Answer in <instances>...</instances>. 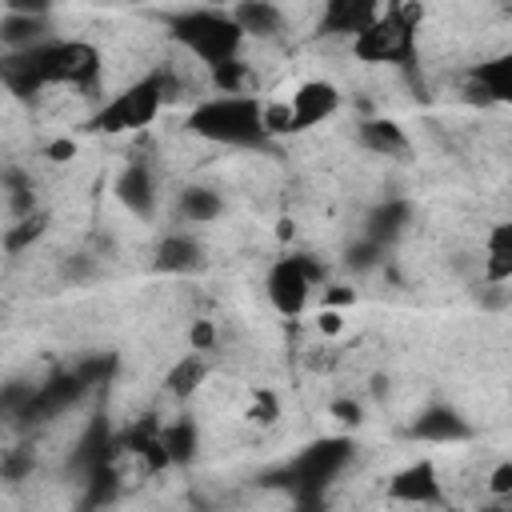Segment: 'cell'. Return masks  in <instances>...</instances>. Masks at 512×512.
<instances>
[{"instance_id": "9a60e30c", "label": "cell", "mask_w": 512, "mask_h": 512, "mask_svg": "<svg viewBox=\"0 0 512 512\" xmlns=\"http://www.w3.org/2000/svg\"><path fill=\"white\" fill-rule=\"evenodd\" d=\"M356 144H360L364 152H372V156H384V160H400V156L412 152L408 132H404L396 120H388V116H368V120H360V124H356Z\"/></svg>"}, {"instance_id": "277c9868", "label": "cell", "mask_w": 512, "mask_h": 512, "mask_svg": "<svg viewBox=\"0 0 512 512\" xmlns=\"http://www.w3.org/2000/svg\"><path fill=\"white\" fill-rule=\"evenodd\" d=\"M160 24H164V32L176 48H184L192 60H200L208 68L224 64V60H236L240 48H244V32H240V24L232 20L228 8L188 4V8L164 12Z\"/></svg>"}, {"instance_id": "83f0119b", "label": "cell", "mask_w": 512, "mask_h": 512, "mask_svg": "<svg viewBox=\"0 0 512 512\" xmlns=\"http://www.w3.org/2000/svg\"><path fill=\"white\" fill-rule=\"evenodd\" d=\"M488 492L492 496H512V460H500L488 476Z\"/></svg>"}, {"instance_id": "7c38bea8", "label": "cell", "mask_w": 512, "mask_h": 512, "mask_svg": "<svg viewBox=\"0 0 512 512\" xmlns=\"http://www.w3.org/2000/svg\"><path fill=\"white\" fill-rule=\"evenodd\" d=\"M204 264V244L184 232V228H172L156 240V252H152V268L164 272V276H188Z\"/></svg>"}, {"instance_id": "4fadbf2b", "label": "cell", "mask_w": 512, "mask_h": 512, "mask_svg": "<svg viewBox=\"0 0 512 512\" xmlns=\"http://www.w3.org/2000/svg\"><path fill=\"white\" fill-rule=\"evenodd\" d=\"M388 496L400 504H444V488L436 476L432 460H412L408 468H400L388 484Z\"/></svg>"}, {"instance_id": "52a82bcc", "label": "cell", "mask_w": 512, "mask_h": 512, "mask_svg": "<svg viewBox=\"0 0 512 512\" xmlns=\"http://www.w3.org/2000/svg\"><path fill=\"white\" fill-rule=\"evenodd\" d=\"M320 280H324V264H316L308 252H288V256L272 260V268L264 276V296L284 320H296L300 312H308L312 288Z\"/></svg>"}, {"instance_id": "d590c367", "label": "cell", "mask_w": 512, "mask_h": 512, "mask_svg": "<svg viewBox=\"0 0 512 512\" xmlns=\"http://www.w3.org/2000/svg\"><path fill=\"white\" fill-rule=\"evenodd\" d=\"M292 232H296L292 220H280V224H276V236H280V240H292Z\"/></svg>"}, {"instance_id": "ac0fdd59", "label": "cell", "mask_w": 512, "mask_h": 512, "mask_svg": "<svg viewBox=\"0 0 512 512\" xmlns=\"http://www.w3.org/2000/svg\"><path fill=\"white\" fill-rule=\"evenodd\" d=\"M232 20L240 24L244 40H276L284 32V8L276 0H236L232 8Z\"/></svg>"}, {"instance_id": "e0dca14e", "label": "cell", "mask_w": 512, "mask_h": 512, "mask_svg": "<svg viewBox=\"0 0 512 512\" xmlns=\"http://www.w3.org/2000/svg\"><path fill=\"white\" fill-rule=\"evenodd\" d=\"M408 228H412V200H404V196L380 200V204L368 212V220H364V236H368L372 244H380V248L396 244Z\"/></svg>"}, {"instance_id": "cb8c5ba5", "label": "cell", "mask_w": 512, "mask_h": 512, "mask_svg": "<svg viewBox=\"0 0 512 512\" xmlns=\"http://www.w3.org/2000/svg\"><path fill=\"white\" fill-rule=\"evenodd\" d=\"M196 424L192 420H172V424H160V448L168 456V464H188L196 456Z\"/></svg>"}, {"instance_id": "f1b7e54d", "label": "cell", "mask_w": 512, "mask_h": 512, "mask_svg": "<svg viewBox=\"0 0 512 512\" xmlns=\"http://www.w3.org/2000/svg\"><path fill=\"white\" fill-rule=\"evenodd\" d=\"M188 344H192L196 352H208V348L216 344V328H212L208 320H196V324H192V332H188Z\"/></svg>"}, {"instance_id": "5bb4252c", "label": "cell", "mask_w": 512, "mask_h": 512, "mask_svg": "<svg viewBox=\"0 0 512 512\" xmlns=\"http://www.w3.org/2000/svg\"><path fill=\"white\" fill-rule=\"evenodd\" d=\"M468 96L488 100V104H508L512 100V56L496 52L480 64L468 68Z\"/></svg>"}, {"instance_id": "d4e9b609", "label": "cell", "mask_w": 512, "mask_h": 512, "mask_svg": "<svg viewBox=\"0 0 512 512\" xmlns=\"http://www.w3.org/2000/svg\"><path fill=\"white\" fill-rule=\"evenodd\" d=\"M208 72H212L216 92H244V64H240V56L224 60V64H212Z\"/></svg>"}, {"instance_id": "44dd1931", "label": "cell", "mask_w": 512, "mask_h": 512, "mask_svg": "<svg viewBox=\"0 0 512 512\" xmlns=\"http://www.w3.org/2000/svg\"><path fill=\"white\" fill-rule=\"evenodd\" d=\"M208 380V360H204V352H184L168 372H164V392L172 396V400H188L192 392H200V384Z\"/></svg>"}, {"instance_id": "d6986e66", "label": "cell", "mask_w": 512, "mask_h": 512, "mask_svg": "<svg viewBox=\"0 0 512 512\" xmlns=\"http://www.w3.org/2000/svg\"><path fill=\"white\" fill-rule=\"evenodd\" d=\"M176 216L184 224H216L224 216V196L208 184H188L180 196H176Z\"/></svg>"}, {"instance_id": "836d02e7", "label": "cell", "mask_w": 512, "mask_h": 512, "mask_svg": "<svg viewBox=\"0 0 512 512\" xmlns=\"http://www.w3.org/2000/svg\"><path fill=\"white\" fill-rule=\"evenodd\" d=\"M340 308H320V316H316V324H320V332H328V336H336L340 332Z\"/></svg>"}, {"instance_id": "5b68a950", "label": "cell", "mask_w": 512, "mask_h": 512, "mask_svg": "<svg viewBox=\"0 0 512 512\" xmlns=\"http://www.w3.org/2000/svg\"><path fill=\"white\" fill-rule=\"evenodd\" d=\"M420 16L424 8L416 0H392L364 32L348 40L352 56L360 64H392L408 68L416 64V36H420Z\"/></svg>"}, {"instance_id": "d6a6232c", "label": "cell", "mask_w": 512, "mask_h": 512, "mask_svg": "<svg viewBox=\"0 0 512 512\" xmlns=\"http://www.w3.org/2000/svg\"><path fill=\"white\" fill-rule=\"evenodd\" d=\"M352 300H356V292L352 288H340V284H332L324 292V308H340V304H352Z\"/></svg>"}, {"instance_id": "ffe728a7", "label": "cell", "mask_w": 512, "mask_h": 512, "mask_svg": "<svg viewBox=\"0 0 512 512\" xmlns=\"http://www.w3.org/2000/svg\"><path fill=\"white\" fill-rule=\"evenodd\" d=\"M484 276L488 284L512 280V224L508 220H496L484 236Z\"/></svg>"}, {"instance_id": "8d00e7d4", "label": "cell", "mask_w": 512, "mask_h": 512, "mask_svg": "<svg viewBox=\"0 0 512 512\" xmlns=\"http://www.w3.org/2000/svg\"><path fill=\"white\" fill-rule=\"evenodd\" d=\"M0 316H4V300H0Z\"/></svg>"}, {"instance_id": "e575fe53", "label": "cell", "mask_w": 512, "mask_h": 512, "mask_svg": "<svg viewBox=\"0 0 512 512\" xmlns=\"http://www.w3.org/2000/svg\"><path fill=\"white\" fill-rule=\"evenodd\" d=\"M44 156H48V160H72V156H76V144H72V140H52V144L44 148Z\"/></svg>"}, {"instance_id": "8fae6325", "label": "cell", "mask_w": 512, "mask_h": 512, "mask_svg": "<svg viewBox=\"0 0 512 512\" xmlns=\"http://www.w3.org/2000/svg\"><path fill=\"white\" fill-rule=\"evenodd\" d=\"M384 8H388V0H320L316 32H320V36L352 40V36L364 32Z\"/></svg>"}, {"instance_id": "9c48e42d", "label": "cell", "mask_w": 512, "mask_h": 512, "mask_svg": "<svg viewBox=\"0 0 512 512\" xmlns=\"http://www.w3.org/2000/svg\"><path fill=\"white\" fill-rule=\"evenodd\" d=\"M88 388H92V384L84 380L80 368H72V372H56L52 380H44V384H36V388L28 392L24 412H20V424H40V420H52V416L68 412Z\"/></svg>"}, {"instance_id": "484cf974", "label": "cell", "mask_w": 512, "mask_h": 512, "mask_svg": "<svg viewBox=\"0 0 512 512\" xmlns=\"http://www.w3.org/2000/svg\"><path fill=\"white\" fill-rule=\"evenodd\" d=\"M380 256H384V248H380V244H372L368 236H360L356 244H348V256H344V264H348V268H356V272H368V268H372Z\"/></svg>"}, {"instance_id": "8992f818", "label": "cell", "mask_w": 512, "mask_h": 512, "mask_svg": "<svg viewBox=\"0 0 512 512\" xmlns=\"http://www.w3.org/2000/svg\"><path fill=\"white\" fill-rule=\"evenodd\" d=\"M352 440L348 436H320L312 440L288 468H284V484L292 488L296 504H316L320 492L352 464Z\"/></svg>"}, {"instance_id": "30bf717a", "label": "cell", "mask_w": 512, "mask_h": 512, "mask_svg": "<svg viewBox=\"0 0 512 512\" xmlns=\"http://www.w3.org/2000/svg\"><path fill=\"white\" fill-rule=\"evenodd\" d=\"M112 192H116V204L136 216V220H152L156 216V204H160V188H156V172L152 164L144 160H128L116 180H112Z\"/></svg>"}, {"instance_id": "603a6c76", "label": "cell", "mask_w": 512, "mask_h": 512, "mask_svg": "<svg viewBox=\"0 0 512 512\" xmlns=\"http://www.w3.org/2000/svg\"><path fill=\"white\" fill-rule=\"evenodd\" d=\"M44 232H48V212H44V208H32V212L16 216V224H8V232H4V252H8V256H20V252H28Z\"/></svg>"}, {"instance_id": "7402d4cb", "label": "cell", "mask_w": 512, "mask_h": 512, "mask_svg": "<svg viewBox=\"0 0 512 512\" xmlns=\"http://www.w3.org/2000/svg\"><path fill=\"white\" fill-rule=\"evenodd\" d=\"M52 36L48 16H28V12H4L0 20V44L4 48H32Z\"/></svg>"}, {"instance_id": "6da1fadb", "label": "cell", "mask_w": 512, "mask_h": 512, "mask_svg": "<svg viewBox=\"0 0 512 512\" xmlns=\"http://www.w3.org/2000/svg\"><path fill=\"white\" fill-rule=\"evenodd\" d=\"M104 72V56L96 44L76 40V36H48L32 48H4L0 52V88L32 104L48 88H76V92H96Z\"/></svg>"}, {"instance_id": "4316f807", "label": "cell", "mask_w": 512, "mask_h": 512, "mask_svg": "<svg viewBox=\"0 0 512 512\" xmlns=\"http://www.w3.org/2000/svg\"><path fill=\"white\" fill-rule=\"evenodd\" d=\"M276 416H280V404H276V396L260 388V392L252 396V404H248V420H256V424H272Z\"/></svg>"}, {"instance_id": "ba28073f", "label": "cell", "mask_w": 512, "mask_h": 512, "mask_svg": "<svg viewBox=\"0 0 512 512\" xmlns=\"http://www.w3.org/2000/svg\"><path fill=\"white\" fill-rule=\"evenodd\" d=\"M340 88L332 84V80H320V76H312V80H300L296 88H292V96L284 100V108H288V132H308V128H320L324 120H332L336 112H340Z\"/></svg>"}, {"instance_id": "2e32d148", "label": "cell", "mask_w": 512, "mask_h": 512, "mask_svg": "<svg viewBox=\"0 0 512 512\" xmlns=\"http://www.w3.org/2000/svg\"><path fill=\"white\" fill-rule=\"evenodd\" d=\"M412 436L428 444H460L472 436V424L452 404H432L412 420Z\"/></svg>"}, {"instance_id": "f546056e", "label": "cell", "mask_w": 512, "mask_h": 512, "mask_svg": "<svg viewBox=\"0 0 512 512\" xmlns=\"http://www.w3.org/2000/svg\"><path fill=\"white\" fill-rule=\"evenodd\" d=\"M24 472H32V456H28V452H12V456L0 464V476H4V480H20Z\"/></svg>"}, {"instance_id": "4dcf8cb0", "label": "cell", "mask_w": 512, "mask_h": 512, "mask_svg": "<svg viewBox=\"0 0 512 512\" xmlns=\"http://www.w3.org/2000/svg\"><path fill=\"white\" fill-rule=\"evenodd\" d=\"M56 0H4L8 12H28V16H48Z\"/></svg>"}, {"instance_id": "3957f363", "label": "cell", "mask_w": 512, "mask_h": 512, "mask_svg": "<svg viewBox=\"0 0 512 512\" xmlns=\"http://www.w3.org/2000/svg\"><path fill=\"white\" fill-rule=\"evenodd\" d=\"M184 128L220 148H268L272 140L264 128V100L248 92H216L192 104Z\"/></svg>"}, {"instance_id": "7a4b0ae2", "label": "cell", "mask_w": 512, "mask_h": 512, "mask_svg": "<svg viewBox=\"0 0 512 512\" xmlns=\"http://www.w3.org/2000/svg\"><path fill=\"white\" fill-rule=\"evenodd\" d=\"M172 100H180L176 76L168 68H152L140 80L112 92L80 128L92 132V136H128V132H140L148 124H156L164 104H172Z\"/></svg>"}, {"instance_id": "1f68e13d", "label": "cell", "mask_w": 512, "mask_h": 512, "mask_svg": "<svg viewBox=\"0 0 512 512\" xmlns=\"http://www.w3.org/2000/svg\"><path fill=\"white\" fill-rule=\"evenodd\" d=\"M328 412H332V416H336L340 424H352V428H356V424L364 420V416H360V404H356V400H336V404H332Z\"/></svg>"}]
</instances>
